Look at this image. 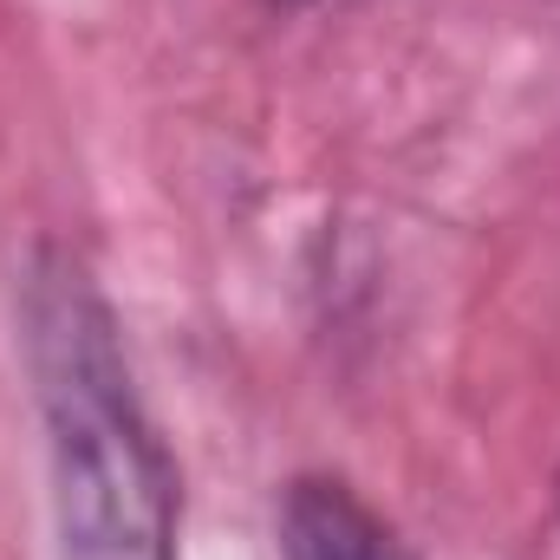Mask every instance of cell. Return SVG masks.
I'll use <instances>...</instances> for the list:
<instances>
[{
	"label": "cell",
	"mask_w": 560,
	"mask_h": 560,
	"mask_svg": "<svg viewBox=\"0 0 560 560\" xmlns=\"http://www.w3.org/2000/svg\"><path fill=\"white\" fill-rule=\"evenodd\" d=\"M52 560H176V476L138 411L112 313L79 275L33 287Z\"/></svg>",
	"instance_id": "obj_1"
},
{
	"label": "cell",
	"mask_w": 560,
	"mask_h": 560,
	"mask_svg": "<svg viewBox=\"0 0 560 560\" xmlns=\"http://www.w3.org/2000/svg\"><path fill=\"white\" fill-rule=\"evenodd\" d=\"M280 560H405L378 515L339 482H293L280 509Z\"/></svg>",
	"instance_id": "obj_2"
},
{
	"label": "cell",
	"mask_w": 560,
	"mask_h": 560,
	"mask_svg": "<svg viewBox=\"0 0 560 560\" xmlns=\"http://www.w3.org/2000/svg\"><path fill=\"white\" fill-rule=\"evenodd\" d=\"M268 7H313V0H268Z\"/></svg>",
	"instance_id": "obj_3"
}]
</instances>
